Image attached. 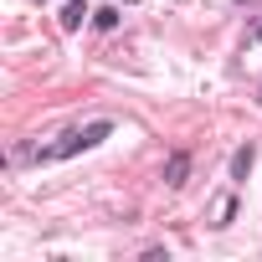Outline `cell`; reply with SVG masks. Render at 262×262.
Instances as JSON below:
<instances>
[{
	"label": "cell",
	"mask_w": 262,
	"mask_h": 262,
	"mask_svg": "<svg viewBox=\"0 0 262 262\" xmlns=\"http://www.w3.org/2000/svg\"><path fill=\"white\" fill-rule=\"evenodd\" d=\"M108 134H113V123H108V118H93V123H82V128H67L57 144H47V149L36 155V165H62V160L82 155V149H98Z\"/></svg>",
	"instance_id": "obj_1"
},
{
	"label": "cell",
	"mask_w": 262,
	"mask_h": 262,
	"mask_svg": "<svg viewBox=\"0 0 262 262\" xmlns=\"http://www.w3.org/2000/svg\"><path fill=\"white\" fill-rule=\"evenodd\" d=\"M185 180H190V149H170V160H165V185L180 190Z\"/></svg>",
	"instance_id": "obj_2"
},
{
	"label": "cell",
	"mask_w": 262,
	"mask_h": 262,
	"mask_svg": "<svg viewBox=\"0 0 262 262\" xmlns=\"http://www.w3.org/2000/svg\"><path fill=\"white\" fill-rule=\"evenodd\" d=\"M252 165H257V149H252V144H242V149L231 155V180H247V175H252Z\"/></svg>",
	"instance_id": "obj_3"
},
{
	"label": "cell",
	"mask_w": 262,
	"mask_h": 262,
	"mask_svg": "<svg viewBox=\"0 0 262 262\" xmlns=\"http://www.w3.org/2000/svg\"><path fill=\"white\" fill-rule=\"evenodd\" d=\"M88 16H93V11L82 6V0H67V6H62V31H77Z\"/></svg>",
	"instance_id": "obj_4"
},
{
	"label": "cell",
	"mask_w": 262,
	"mask_h": 262,
	"mask_svg": "<svg viewBox=\"0 0 262 262\" xmlns=\"http://www.w3.org/2000/svg\"><path fill=\"white\" fill-rule=\"evenodd\" d=\"M93 26H98V31H113V26H118V11H113V6L93 11Z\"/></svg>",
	"instance_id": "obj_5"
},
{
	"label": "cell",
	"mask_w": 262,
	"mask_h": 262,
	"mask_svg": "<svg viewBox=\"0 0 262 262\" xmlns=\"http://www.w3.org/2000/svg\"><path fill=\"white\" fill-rule=\"evenodd\" d=\"M231 216H236V195H226V201H221V221H216V226H231Z\"/></svg>",
	"instance_id": "obj_6"
},
{
	"label": "cell",
	"mask_w": 262,
	"mask_h": 262,
	"mask_svg": "<svg viewBox=\"0 0 262 262\" xmlns=\"http://www.w3.org/2000/svg\"><path fill=\"white\" fill-rule=\"evenodd\" d=\"M252 41H257V47H262V26H257V36H252Z\"/></svg>",
	"instance_id": "obj_7"
},
{
	"label": "cell",
	"mask_w": 262,
	"mask_h": 262,
	"mask_svg": "<svg viewBox=\"0 0 262 262\" xmlns=\"http://www.w3.org/2000/svg\"><path fill=\"white\" fill-rule=\"evenodd\" d=\"M236 6H252V0H236Z\"/></svg>",
	"instance_id": "obj_8"
}]
</instances>
